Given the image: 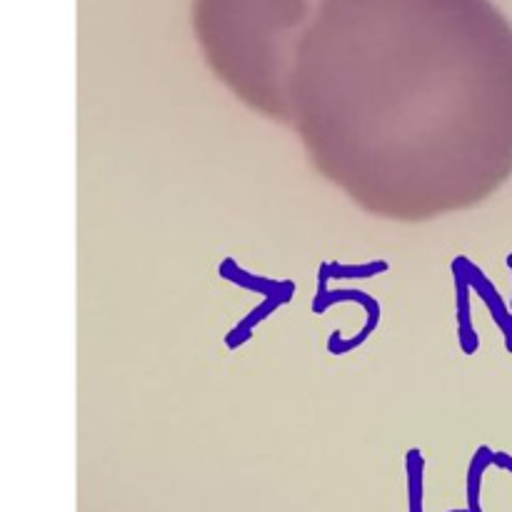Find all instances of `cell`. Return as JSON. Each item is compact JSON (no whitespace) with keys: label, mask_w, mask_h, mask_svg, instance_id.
I'll list each match as a JSON object with an SVG mask.
<instances>
[{"label":"cell","mask_w":512,"mask_h":512,"mask_svg":"<svg viewBox=\"0 0 512 512\" xmlns=\"http://www.w3.org/2000/svg\"><path fill=\"white\" fill-rule=\"evenodd\" d=\"M193 20L215 75L368 213L428 220L508 178L490 0H195Z\"/></svg>","instance_id":"6da1fadb"}]
</instances>
